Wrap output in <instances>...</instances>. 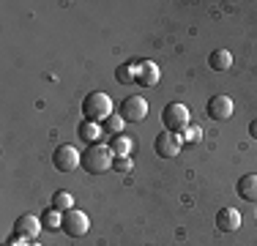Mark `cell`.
Returning a JSON list of instances; mask_svg holds the SVG:
<instances>
[{
    "label": "cell",
    "instance_id": "cell-1",
    "mask_svg": "<svg viewBox=\"0 0 257 246\" xmlns=\"http://www.w3.org/2000/svg\"><path fill=\"white\" fill-rule=\"evenodd\" d=\"M112 159H115L112 148L104 143H96L88 151H82V170L90 172V175H104L107 170H112Z\"/></svg>",
    "mask_w": 257,
    "mask_h": 246
},
{
    "label": "cell",
    "instance_id": "cell-2",
    "mask_svg": "<svg viewBox=\"0 0 257 246\" xmlns=\"http://www.w3.org/2000/svg\"><path fill=\"white\" fill-rule=\"evenodd\" d=\"M82 115H85V120H90V123H104L112 115V98L107 93H99V90L88 93L82 98Z\"/></svg>",
    "mask_w": 257,
    "mask_h": 246
},
{
    "label": "cell",
    "instance_id": "cell-3",
    "mask_svg": "<svg viewBox=\"0 0 257 246\" xmlns=\"http://www.w3.org/2000/svg\"><path fill=\"white\" fill-rule=\"evenodd\" d=\"M189 109H186V104H181V101H173V104H167L164 107V112H162V123H164V132H173V134H181L183 129L189 126Z\"/></svg>",
    "mask_w": 257,
    "mask_h": 246
},
{
    "label": "cell",
    "instance_id": "cell-4",
    "mask_svg": "<svg viewBox=\"0 0 257 246\" xmlns=\"http://www.w3.org/2000/svg\"><path fill=\"white\" fill-rule=\"evenodd\" d=\"M88 230H90V219H88V213L77 211V208H71V211H66V213H63V232H66L69 238H82Z\"/></svg>",
    "mask_w": 257,
    "mask_h": 246
},
{
    "label": "cell",
    "instance_id": "cell-5",
    "mask_svg": "<svg viewBox=\"0 0 257 246\" xmlns=\"http://www.w3.org/2000/svg\"><path fill=\"white\" fill-rule=\"evenodd\" d=\"M52 164L60 172H74L79 164H82V156H79V151L74 145H60L58 151H55V156H52Z\"/></svg>",
    "mask_w": 257,
    "mask_h": 246
},
{
    "label": "cell",
    "instance_id": "cell-6",
    "mask_svg": "<svg viewBox=\"0 0 257 246\" xmlns=\"http://www.w3.org/2000/svg\"><path fill=\"white\" fill-rule=\"evenodd\" d=\"M120 115H123V120H128V123L145 120V115H148V101H145L143 96H128V98H123V104H120Z\"/></svg>",
    "mask_w": 257,
    "mask_h": 246
},
{
    "label": "cell",
    "instance_id": "cell-7",
    "mask_svg": "<svg viewBox=\"0 0 257 246\" xmlns=\"http://www.w3.org/2000/svg\"><path fill=\"white\" fill-rule=\"evenodd\" d=\"M181 145H183L181 137H178V134H173V132H162L156 137V143H154L159 159H175L181 153Z\"/></svg>",
    "mask_w": 257,
    "mask_h": 246
},
{
    "label": "cell",
    "instance_id": "cell-8",
    "mask_svg": "<svg viewBox=\"0 0 257 246\" xmlns=\"http://www.w3.org/2000/svg\"><path fill=\"white\" fill-rule=\"evenodd\" d=\"M232 112H235V104H232V98L224 96V93L213 96L211 101H208V115H211L213 120H230Z\"/></svg>",
    "mask_w": 257,
    "mask_h": 246
},
{
    "label": "cell",
    "instance_id": "cell-9",
    "mask_svg": "<svg viewBox=\"0 0 257 246\" xmlns=\"http://www.w3.org/2000/svg\"><path fill=\"white\" fill-rule=\"evenodd\" d=\"M41 230H44L41 219H39V216H30V213H25V216H20V219H17V227H14V232H17V235L28 238V241H36Z\"/></svg>",
    "mask_w": 257,
    "mask_h": 246
},
{
    "label": "cell",
    "instance_id": "cell-10",
    "mask_svg": "<svg viewBox=\"0 0 257 246\" xmlns=\"http://www.w3.org/2000/svg\"><path fill=\"white\" fill-rule=\"evenodd\" d=\"M159 77H162V71H159V66L154 60H143V63L137 66V82L143 85V88H154L159 82Z\"/></svg>",
    "mask_w": 257,
    "mask_h": 246
},
{
    "label": "cell",
    "instance_id": "cell-11",
    "mask_svg": "<svg viewBox=\"0 0 257 246\" xmlns=\"http://www.w3.org/2000/svg\"><path fill=\"white\" fill-rule=\"evenodd\" d=\"M216 227L222 232H235L238 227H241V213H238L235 208H222V211L216 213Z\"/></svg>",
    "mask_w": 257,
    "mask_h": 246
},
{
    "label": "cell",
    "instance_id": "cell-12",
    "mask_svg": "<svg viewBox=\"0 0 257 246\" xmlns=\"http://www.w3.org/2000/svg\"><path fill=\"white\" fill-rule=\"evenodd\" d=\"M238 197L246 200V202H257V172L243 175L241 181H238Z\"/></svg>",
    "mask_w": 257,
    "mask_h": 246
},
{
    "label": "cell",
    "instance_id": "cell-13",
    "mask_svg": "<svg viewBox=\"0 0 257 246\" xmlns=\"http://www.w3.org/2000/svg\"><path fill=\"white\" fill-rule=\"evenodd\" d=\"M79 137L85 140V143L96 145L104 140V132H101V123H90V120H82L79 123Z\"/></svg>",
    "mask_w": 257,
    "mask_h": 246
},
{
    "label": "cell",
    "instance_id": "cell-14",
    "mask_svg": "<svg viewBox=\"0 0 257 246\" xmlns=\"http://www.w3.org/2000/svg\"><path fill=\"white\" fill-rule=\"evenodd\" d=\"M208 66H211L213 71H230L232 66V55L227 49H213L211 58H208Z\"/></svg>",
    "mask_w": 257,
    "mask_h": 246
},
{
    "label": "cell",
    "instance_id": "cell-15",
    "mask_svg": "<svg viewBox=\"0 0 257 246\" xmlns=\"http://www.w3.org/2000/svg\"><path fill=\"white\" fill-rule=\"evenodd\" d=\"M112 153L115 156H132V148H134V143H132V137L128 134H118V137H112Z\"/></svg>",
    "mask_w": 257,
    "mask_h": 246
},
{
    "label": "cell",
    "instance_id": "cell-16",
    "mask_svg": "<svg viewBox=\"0 0 257 246\" xmlns=\"http://www.w3.org/2000/svg\"><path fill=\"white\" fill-rule=\"evenodd\" d=\"M52 208H55V211H60V213L71 211V208H74V197H71L69 192H55L52 194Z\"/></svg>",
    "mask_w": 257,
    "mask_h": 246
},
{
    "label": "cell",
    "instance_id": "cell-17",
    "mask_svg": "<svg viewBox=\"0 0 257 246\" xmlns=\"http://www.w3.org/2000/svg\"><path fill=\"white\" fill-rule=\"evenodd\" d=\"M41 224H44L47 230H63V216H60V211L50 208V211L41 213Z\"/></svg>",
    "mask_w": 257,
    "mask_h": 246
},
{
    "label": "cell",
    "instance_id": "cell-18",
    "mask_svg": "<svg viewBox=\"0 0 257 246\" xmlns=\"http://www.w3.org/2000/svg\"><path fill=\"white\" fill-rule=\"evenodd\" d=\"M181 137V143H189V145H197L200 140H203V129L200 126H192V123H189L186 129H183V132L178 134Z\"/></svg>",
    "mask_w": 257,
    "mask_h": 246
},
{
    "label": "cell",
    "instance_id": "cell-19",
    "mask_svg": "<svg viewBox=\"0 0 257 246\" xmlns=\"http://www.w3.org/2000/svg\"><path fill=\"white\" fill-rule=\"evenodd\" d=\"M137 66H140V63H128V66H120V69H118V74H115V77H118V82H120V85L137 82Z\"/></svg>",
    "mask_w": 257,
    "mask_h": 246
},
{
    "label": "cell",
    "instance_id": "cell-20",
    "mask_svg": "<svg viewBox=\"0 0 257 246\" xmlns=\"http://www.w3.org/2000/svg\"><path fill=\"white\" fill-rule=\"evenodd\" d=\"M123 115H109L107 120H104V132L107 134H112V137H118L120 132H123Z\"/></svg>",
    "mask_w": 257,
    "mask_h": 246
},
{
    "label": "cell",
    "instance_id": "cell-21",
    "mask_svg": "<svg viewBox=\"0 0 257 246\" xmlns=\"http://www.w3.org/2000/svg\"><path fill=\"white\" fill-rule=\"evenodd\" d=\"M112 170L120 172V175H126V172L134 170V162H132L128 156H115V159H112Z\"/></svg>",
    "mask_w": 257,
    "mask_h": 246
},
{
    "label": "cell",
    "instance_id": "cell-22",
    "mask_svg": "<svg viewBox=\"0 0 257 246\" xmlns=\"http://www.w3.org/2000/svg\"><path fill=\"white\" fill-rule=\"evenodd\" d=\"M30 243H33V241H28V238H22V235H17V232H14V235L9 238V243H6V246H30Z\"/></svg>",
    "mask_w": 257,
    "mask_h": 246
},
{
    "label": "cell",
    "instance_id": "cell-23",
    "mask_svg": "<svg viewBox=\"0 0 257 246\" xmlns=\"http://www.w3.org/2000/svg\"><path fill=\"white\" fill-rule=\"evenodd\" d=\"M249 134H252V137L257 140V120H252V126H249Z\"/></svg>",
    "mask_w": 257,
    "mask_h": 246
},
{
    "label": "cell",
    "instance_id": "cell-24",
    "mask_svg": "<svg viewBox=\"0 0 257 246\" xmlns=\"http://www.w3.org/2000/svg\"><path fill=\"white\" fill-rule=\"evenodd\" d=\"M30 246H41V243H36V241H33V243H30Z\"/></svg>",
    "mask_w": 257,
    "mask_h": 246
}]
</instances>
